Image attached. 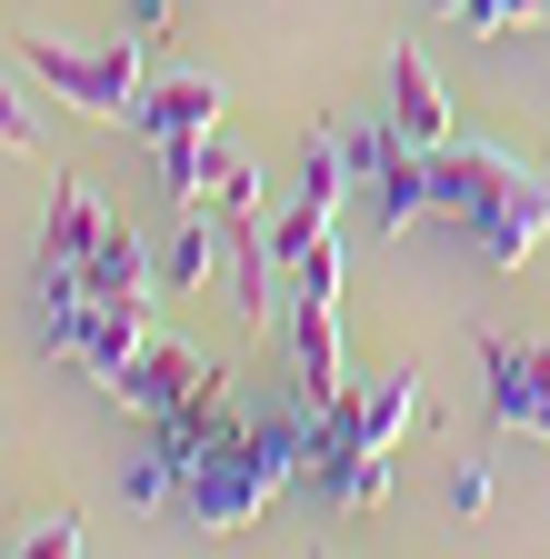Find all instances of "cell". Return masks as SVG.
<instances>
[{"instance_id":"obj_1","label":"cell","mask_w":550,"mask_h":559,"mask_svg":"<svg viewBox=\"0 0 550 559\" xmlns=\"http://www.w3.org/2000/svg\"><path fill=\"white\" fill-rule=\"evenodd\" d=\"M441 210L470 230L480 260L520 270L540 240H550V170H530L511 140H441Z\"/></svg>"},{"instance_id":"obj_2","label":"cell","mask_w":550,"mask_h":559,"mask_svg":"<svg viewBox=\"0 0 550 559\" xmlns=\"http://www.w3.org/2000/svg\"><path fill=\"white\" fill-rule=\"evenodd\" d=\"M301 460H311V419H231V430L211 440V460L180 479L190 530H250L301 479Z\"/></svg>"},{"instance_id":"obj_3","label":"cell","mask_w":550,"mask_h":559,"mask_svg":"<svg viewBox=\"0 0 550 559\" xmlns=\"http://www.w3.org/2000/svg\"><path fill=\"white\" fill-rule=\"evenodd\" d=\"M21 60H31L71 110H91V120H130V110H141V91H151V81H141V40H101V50H81V40L21 31Z\"/></svg>"},{"instance_id":"obj_4","label":"cell","mask_w":550,"mask_h":559,"mask_svg":"<svg viewBox=\"0 0 550 559\" xmlns=\"http://www.w3.org/2000/svg\"><path fill=\"white\" fill-rule=\"evenodd\" d=\"M480 370H491L501 430L550 440V340H501V330H480Z\"/></svg>"},{"instance_id":"obj_5","label":"cell","mask_w":550,"mask_h":559,"mask_svg":"<svg viewBox=\"0 0 550 559\" xmlns=\"http://www.w3.org/2000/svg\"><path fill=\"white\" fill-rule=\"evenodd\" d=\"M110 390L141 409V419H171V409H190L200 390H211V360H200L190 340H161V330H151V340H141V360H130Z\"/></svg>"},{"instance_id":"obj_6","label":"cell","mask_w":550,"mask_h":559,"mask_svg":"<svg viewBox=\"0 0 550 559\" xmlns=\"http://www.w3.org/2000/svg\"><path fill=\"white\" fill-rule=\"evenodd\" d=\"M141 340H151V320H141V300H91L81 310V330H71V370H91L101 390L141 360Z\"/></svg>"},{"instance_id":"obj_7","label":"cell","mask_w":550,"mask_h":559,"mask_svg":"<svg viewBox=\"0 0 550 559\" xmlns=\"http://www.w3.org/2000/svg\"><path fill=\"white\" fill-rule=\"evenodd\" d=\"M221 110H231V91L211 81V70H171L161 91H141V140H190V130H221Z\"/></svg>"},{"instance_id":"obj_8","label":"cell","mask_w":550,"mask_h":559,"mask_svg":"<svg viewBox=\"0 0 550 559\" xmlns=\"http://www.w3.org/2000/svg\"><path fill=\"white\" fill-rule=\"evenodd\" d=\"M81 290H91V300H141V310H151V290H161V260L141 250V230H130L120 210H110V230H101V250L81 260Z\"/></svg>"},{"instance_id":"obj_9","label":"cell","mask_w":550,"mask_h":559,"mask_svg":"<svg viewBox=\"0 0 550 559\" xmlns=\"http://www.w3.org/2000/svg\"><path fill=\"white\" fill-rule=\"evenodd\" d=\"M231 419H241V409H231V390H221V380H211V390H200L190 409H171V419H151V450H161V469H171V489H180V479H190L200 460H211V440L231 430Z\"/></svg>"},{"instance_id":"obj_10","label":"cell","mask_w":550,"mask_h":559,"mask_svg":"<svg viewBox=\"0 0 550 559\" xmlns=\"http://www.w3.org/2000/svg\"><path fill=\"white\" fill-rule=\"evenodd\" d=\"M390 120H400V140H421V151L450 140V91H441V70L421 50H390Z\"/></svg>"},{"instance_id":"obj_11","label":"cell","mask_w":550,"mask_h":559,"mask_svg":"<svg viewBox=\"0 0 550 559\" xmlns=\"http://www.w3.org/2000/svg\"><path fill=\"white\" fill-rule=\"evenodd\" d=\"M421 210H441V151L400 140L381 170V230H421Z\"/></svg>"},{"instance_id":"obj_12","label":"cell","mask_w":550,"mask_h":559,"mask_svg":"<svg viewBox=\"0 0 550 559\" xmlns=\"http://www.w3.org/2000/svg\"><path fill=\"white\" fill-rule=\"evenodd\" d=\"M101 230H110V200H91L81 180H60V200H50V250H40V270H81V260L101 250Z\"/></svg>"},{"instance_id":"obj_13","label":"cell","mask_w":550,"mask_h":559,"mask_svg":"<svg viewBox=\"0 0 550 559\" xmlns=\"http://www.w3.org/2000/svg\"><path fill=\"white\" fill-rule=\"evenodd\" d=\"M410 419H421V370H381V380H361V440H371V450H400Z\"/></svg>"},{"instance_id":"obj_14","label":"cell","mask_w":550,"mask_h":559,"mask_svg":"<svg viewBox=\"0 0 550 559\" xmlns=\"http://www.w3.org/2000/svg\"><path fill=\"white\" fill-rule=\"evenodd\" d=\"M151 151H161V190H171V210L211 200V180H221V140H211V130H190V140H151Z\"/></svg>"},{"instance_id":"obj_15","label":"cell","mask_w":550,"mask_h":559,"mask_svg":"<svg viewBox=\"0 0 550 559\" xmlns=\"http://www.w3.org/2000/svg\"><path fill=\"white\" fill-rule=\"evenodd\" d=\"M441 11L470 21L480 40H491V31H530V21H550V0H441Z\"/></svg>"},{"instance_id":"obj_16","label":"cell","mask_w":550,"mask_h":559,"mask_svg":"<svg viewBox=\"0 0 550 559\" xmlns=\"http://www.w3.org/2000/svg\"><path fill=\"white\" fill-rule=\"evenodd\" d=\"M400 151V120H361V130H340V160H351V180H381Z\"/></svg>"},{"instance_id":"obj_17","label":"cell","mask_w":550,"mask_h":559,"mask_svg":"<svg viewBox=\"0 0 550 559\" xmlns=\"http://www.w3.org/2000/svg\"><path fill=\"white\" fill-rule=\"evenodd\" d=\"M0 151H21V160L40 151V120L21 110V91H11V81H0Z\"/></svg>"},{"instance_id":"obj_18","label":"cell","mask_w":550,"mask_h":559,"mask_svg":"<svg viewBox=\"0 0 550 559\" xmlns=\"http://www.w3.org/2000/svg\"><path fill=\"white\" fill-rule=\"evenodd\" d=\"M390 500V450H371L361 469H351V510H381Z\"/></svg>"},{"instance_id":"obj_19","label":"cell","mask_w":550,"mask_h":559,"mask_svg":"<svg viewBox=\"0 0 550 559\" xmlns=\"http://www.w3.org/2000/svg\"><path fill=\"white\" fill-rule=\"evenodd\" d=\"M21 549H31V559H71V549H91V539H81V520H40Z\"/></svg>"},{"instance_id":"obj_20","label":"cell","mask_w":550,"mask_h":559,"mask_svg":"<svg viewBox=\"0 0 550 559\" xmlns=\"http://www.w3.org/2000/svg\"><path fill=\"white\" fill-rule=\"evenodd\" d=\"M450 510H491V469H460L450 479Z\"/></svg>"},{"instance_id":"obj_21","label":"cell","mask_w":550,"mask_h":559,"mask_svg":"<svg viewBox=\"0 0 550 559\" xmlns=\"http://www.w3.org/2000/svg\"><path fill=\"white\" fill-rule=\"evenodd\" d=\"M130 21H141V31H161V21H171V0H130Z\"/></svg>"}]
</instances>
